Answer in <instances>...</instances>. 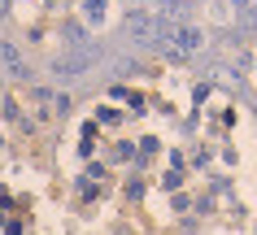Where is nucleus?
<instances>
[{"instance_id":"nucleus-2","label":"nucleus","mask_w":257,"mask_h":235,"mask_svg":"<svg viewBox=\"0 0 257 235\" xmlns=\"http://www.w3.org/2000/svg\"><path fill=\"white\" fill-rule=\"evenodd\" d=\"M0 61H5L9 70H14V74H22V57L14 53V44H0Z\"/></svg>"},{"instance_id":"nucleus-1","label":"nucleus","mask_w":257,"mask_h":235,"mask_svg":"<svg viewBox=\"0 0 257 235\" xmlns=\"http://www.w3.org/2000/svg\"><path fill=\"white\" fill-rule=\"evenodd\" d=\"M166 44H170V53H179V57H188L196 44H201V31L196 27H175L170 35H166Z\"/></svg>"}]
</instances>
